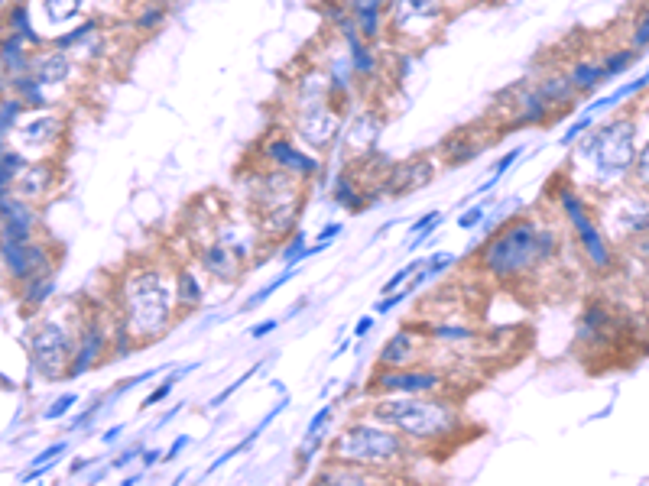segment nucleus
<instances>
[{
    "mask_svg": "<svg viewBox=\"0 0 649 486\" xmlns=\"http://www.w3.org/2000/svg\"><path fill=\"white\" fill-rule=\"evenodd\" d=\"M364 415L400 431L416 448L452 441L465 428V418H461L458 405L448 402L445 396H406V393L370 396Z\"/></svg>",
    "mask_w": 649,
    "mask_h": 486,
    "instance_id": "nucleus-1",
    "label": "nucleus"
},
{
    "mask_svg": "<svg viewBox=\"0 0 649 486\" xmlns=\"http://www.w3.org/2000/svg\"><path fill=\"white\" fill-rule=\"evenodd\" d=\"M121 318L137 337V344H153L172 331L179 318L176 289L163 266L140 263L121 279Z\"/></svg>",
    "mask_w": 649,
    "mask_h": 486,
    "instance_id": "nucleus-2",
    "label": "nucleus"
},
{
    "mask_svg": "<svg viewBox=\"0 0 649 486\" xmlns=\"http://www.w3.org/2000/svg\"><path fill=\"white\" fill-rule=\"evenodd\" d=\"M328 457L331 461L364 467L380 480H387L416 457V444L406 441L400 431L390 425H380L374 418L361 415L357 422H348L335 438L328 441Z\"/></svg>",
    "mask_w": 649,
    "mask_h": 486,
    "instance_id": "nucleus-3",
    "label": "nucleus"
},
{
    "mask_svg": "<svg viewBox=\"0 0 649 486\" xmlns=\"http://www.w3.org/2000/svg\"><path fill=\"white\" fill-rule=\"evenodd\" d=\"M536 234H539V221L533 214H520L513 221H503L494 234L484 240L478 266L484 269V276L494 282H516L526 279L529 273H536Z\"/></svg>",
    "mask_w": 649,
    "mask_h": 486,
    "instance_id": "nucleus-4",
    "label": "nucleus"
},
{
    "mask_svg": "<svg viewBox=\"0 0 649 486\" xmlns=\"http://www.w3.org/2000/svg\"><path fill=\"white\" fill-rule=\"evenodd\" d=\"M555 201H559L562 218L568 221V227H572L575 243L581 250V260H585L594 273H611L614 263H617L611 240H607V234L598 227V221H594V214L588 211V201L581 198L578 188L562 182L559 192H555Z\"/></svg>",
    "mask_w": 649,
    "mask_h": 486,
    "instance_id": "nucleus-5",
    "label": "nucleus"
},
{
    "mask_svg": "<svg viewBox=\"0 0 649 486\" xmlns=\"http://www.w3.org/2000/svg\"><path fill=\"white\" fill-rule=\"evenodd\" d=\"M445 23V0H387V36L400 46L432 43Z\"/></svg>",
    "mask_w": 649,
    "mask_h": 486,
    "instance_id": "nucleus-6",
    "label": "nucleus"
},
{
    "mask_svg": "<svg viewBox=\"0 0 649 486\" xmlns=\"http://www.w3.org/2000/svg\"><path fill=\"white\" fill-rule=\"evenodd\" d=\"M637 137H640V127H637V120H630V117H614L611 124L601 127L598 153L591 159L604 182H617V179H624V175H630L633 159H637Z\"/></svg>",
    "mask_w": 649,
    "mask_h": 486,
    "instance_id": "nucleus-7",
    "label": "nucleus"
},
{
    "mask_svg": "<svg viewBox=\"0 0 649 486\" xmlns=\"http://www.w3.org/2000/svg\"><path fill=\"white\" fill-rule=\"evenodd\" d=\"M341 124V107L331 101V94L293 104V133L315 153L331 150V143L341 137Z\"/></svg>",
    "mask_w": 649,
    "mask_h": 486,
    "instance_id": "nucleus-8",
    "label": "nucleus"
},
{
    "mask_svg": "<svg viewBox=\"0 0 649 486\" xmlns=\"http://www.w3.org/2000/svg\"><path fill=\"white\" fill-rule=\"evenodd\" d=\"M448 389V373L439 367H374L367 380V396H442Z\"/></svg>",
    "mask_w": 649,
    "mask_h": 486,
    "instance_id": "nucleus-9",
    "label": "nucleus"
},
{
    "mask_svg": "<svg viewBox=\"0 0 649 486\" xmlns=\"http://www.w3.org/2000/svg\"><path fill=\"white\" fill-rule=\"evenodd\" d=\"M254 156H257L260 162H267V166H273V169H283V172H289V175H296V179H302V182H312L315 175L322 172L319 156L306 153V150H302V146H299L293 137H289V133H283V130H270L267 137L257 140Z\"/></svg>",
    "mask_w": 649,
    "mask_h": 486,
    "instance_id": "nucleus-10",
    "label": "nucleus"
},
{
    "mask_svg": "<svg viewBox=\"0 0 649 486\" xmlns=\"http://www.w3.org/2000/svg\"><path fill=\"white\" fill-rule=\"evenodd\" d=\"M72 354H75V341H72L69 328H62L59 321L39 324L30 341V357H33V367L39 376L59 380L62 373H69Z\"/></svg>",
    "mask_w": 649,
    "mask_h": 486,
    "instance_id": "nucleus-11",
    "label": "nucleus"
},
{
    "mask_svg": "<svg viewBox=\"0 0 649 486\" xmlns=\"http://www.w3.org/2000/svg\"><path fill=\"white\" fill-rule=\"evenodd\" d=\"M439 175V156L435 153H413L403 162H393V169L383 182V195L387 198H406L429 188Z\"/></svg>",
    "mask_w": 649,
    "mask_h": 486,
    "instance_id": "nucleus-12",
    "label": "nucleus"
},
{
    "mask_svg": "<svg viewBox=\"0 0 649 486\" xmlns=\"http://www.w3.org/2000/svg\"><path fill=\"white\" fill-rule=\"evenodd\" d=\"M503 101H510V130L513 127H546L552 124V107L542 101V94L536 91L533 81H516L510 91H500Z\"/></svg>",
    "mask_w": 649,
    "mask_h": 486,
    "instance_id": "nucleus-13",
    "label": "nucleus"
},
{
    "mask_svg": "<svg viewBox=\"0 0 649 486\" xmlns=\"http://www.w3.org/2000/svg\"><path fill=\"white\" fill-rule=\"evenodd\" d=\"M481 127H484V120H478V124H468V127H458L455 133H448V137L435 146V156H439L442 166L455 169V166H468V162L478 159L487 150V143L494 140V137H484Z\"/></svg>",
    "mask_w": 649,
    "mask_h": 486,
    "instance_id": "nucleus-14",
    "label": "nucleus"
},
{
    "mask_svg": "<svg viewBox=\"0 0 649 486\" xmlns=\"http://www.w3.org/2000/svg\"><path fill=\"white\" fill-rule=\"evenodd\" d=\"M426 350H429L426 331L406 324V328H400L387 344L380 347L377 367H416V363H422L429 357Z\"/></svg>",
    "mask_w": 649,
    "mask_h": 486,
    "instance_id": "nucleus-15",
    "label": "nucleus"
},
{
    "mask_svg": "<svg viewBox=\"0 0 649 486\" xmlns=\"http://www.w3.org/2000/svg\"><path fill=\"white\" fill-rule=\"evenodd\" d=\"M0 256H4L10 276L20 279V282H30L36 276L52 273V260H49L46 247H39V243H33V240H26V243L0 240Z\"/></svg>",
    "mask_w": 649,
    "mask_h": 486,
    "instance_id": "nucleus-16",
    "label": "nucleus"
},
{
    "mask_svg": "<svg viewBox=\"0 0 649 486\" xmlns=\"http://www.w3.org/2000/svg\"><path fill=\"white\" fill-rule=\"evenodd\" d=\"M215 237H218L224 247H228L244 266H250V260H254L260 247H267V243H263V237H260V231H257L254 214H250V221H231V218H228V221H218Z\"/></svg>",
    "mask_w": 649,
    "mask_h": 486,
    "instance_id": "nucleus-17",
    "label": "nucleus"
},
{
    "mask_svg": "<svg viewBox=\"0 0 649 486\" xmlns=\"http://www.w3.org/2000/svg\"><path fill=\"white\" fill-rule=\"evenodd\" d=\"M335 33L341 36L344 56H348V62H351V69H354L357 81H374V78H377V72H380V59H377V49L370 46V43H367V39H364L361 33H357L354 20L341 23Z\"/></svg>",
    "mask_w": 649,
    "mask_h": 486,
    "instance_id": "nucleus-18",
    "label": "nucleus"
},
{
    "mask_svg": "<svg viewBox=\"0 0 649 486\" xmlns=\"http://www.w3.org/2000/svg\"><path fill=\"white\" fill-rule=\"evenodd\" d=\"M195 253H198V266H202V273H208L215 282H228V286H234V282L244 276V263L237 260V256L224 247L218 237L198 243Z\"/></svg>",
    "mask_w": 649,
    "mask_h": 486,
    "instance_id": "nucleus-19",
    "label": "nucleus"
},
{
    "mask_svg": "<svg viewBox=\"0 0 649 486\" xmlns=\"http://www.w3.org/2000/svg\"><path fill=\"white\" fill-rule=\"evenodd\" d=\"M62 117L59 114H33V117H23L17 120V127H13V140L20 143V150H46L52 146L59 137H62Z\"/></svg>",
    "mask_w": 649,
    "mask_h": 486,
    "instance_id": "nucleus-20",
    "label": "nucleus"
},
{
    "mask_svg": "<svg viewBox=\"0 0 649 486\" xmlns=\"http://www.w3.org/2000/svg\"><path fill=\"white\" fill-rule=\"evenodd\" d=\"M344 130V146H348L351 159L354 156H364L370 150H377V140H380V130H383V117L367 107V111H357L348 117V124H341Z\"/></svg>",
    "mask_w": 649,
    "mask_h": 486,
    "instance_id": "nucleus-21",
    "label": "nucleus"
},
{
    "mask_svg": "<svg viewBox=\"0 0 649 486\" xmlns=\"http://www.w3.org/2000/svg\"><path fill=\"white\" fill-rule=\"evenodd\" d=\"M533 85H536V91L542 94V101L552 107L555 117L568 114V111H572V107L581 101V94L575 91L572 81H568L565 69H552V72H546L542 78H536Z\"/></svg>",
    "mask_w": 649,
    "mask_h": 486,
    "instance_id": "nucleus-22",
    "label": "nucleus"
},
{
    "mask_svg": "<svg viewBox=\"0 0 649 486\" xmlns=\"http://www.w3.org/2000/svg\"><path fill=\"white\" fill-rule=\"evenodd\" d=\"M351 20L370 46L387 36V0H348Z\"/></svg>",
    "mask_w": 649,
    "mask_h": 486,
    "instance_id": "nucleus-23",
    "label": "nucleus"
},
{
    "mask_svg": "<svg viewBox=\"0 0 649 486\" xmlns=\"http://www.w3.org/2000/svg\"><path fill=\"white\" fill-rule=\"evenodd\" d=\"M104 350H108V331H104L101 324H88V328L82 331V341L75 344L69 376H75V380L78 376H85L104 357Z\"/></svg>",
    "mask_w": 649,
    "mask_h": 486,
    "instance_id": "nucleus-24",
    "label": "nucleus"
},
{
    "mask_svg": "<svg viewBox=\"0 0 649 486\" xmlns=\"http://www.w3.org/2000/svg\"><path fill=\"white\" fill-rule=\"evenodd\" d=\"M30 72L43 81V85H65V81H72L75 75V62L69 52L52 49V52H43V56L30 59Z\"/></svg>",
    "mask_w": 649,
    "mask_h": 486,
    "instance_id": "nucleus-25",
    "label": "nucleus"
},
{
    "mask_svg": "<svg viewBox=\"0 0 649 486\" xmlns=\"http://www.w3.org/2000/svg\"><path fill=\"white\" fill-rule=\"evenodd\" d=\"M52 188V166L49 162H30L13 179V192L23 201H39Z\"/></svg>",
    "mask_w": 649,
    "mask_h": 486,
    "instance_id": "nucleus-26",
    "label": "nucleus"
},
{
    "mask_svg": "<svg viewBox=\"0 0 649 486\" xmlns=\"http://www.w3.org/2000/svg\"><path fill=\"white\" fill-rule=\"evenodd\" d=\"M565 75L568 81L575 85V91L581 94V98H591L594 91H598L604 85V69H601V59H591V56H578L565 65Z\"/></svg>",
    "mask_w": 649,
    "mask_h": 486,
    "instance_id": "nucleus-27",
    "label": "nucleus"
},
{
    "mask_svg": "<svg viewBox=\"0 0 649 486\" xmlns=\"http://www.w3.org/2000/svg\"><path fill=\"white\" fill-rule=\"evenodd\" d=\"M172 289H176L179 315L195 312V308L202 305V299H205V286H202V279H198V273L192 266H179L176 269V276H172Z\"/></svg>",
    "mask_w": 649,
    "mask_h": 486,
    "instance_id": "nucleus-28",
    "label": "nucleus"
},
{
    "mask_svg": "<svg viewBox=\"0 0 649 486\" xmlns=\"http://www.w3.org/2000/svg\"><path fill=\"white\" fill-rule=\"evenodd\" d=\"M426 337H429V344H474L481 337L478 328H471V324H461V321H432L426 324Z\"/></svg>",
    "mask_w": 649,
    "mask_h": 486,
    "instance_id": "nucleus-29",
    "label": "nucleus"
},
{
    "mask_svg": "<svg viewBox=\"0 0 649 486\" xmlns=\"http://www.w3.org/2000/svg\"><path fill=\"white\" fill-rule=\"evenodd\" d=\"M614 328V315L611 308L601 305V302H591L585 312H581V321H578V334L588 337V341H598V337H607Z\"/></svg>",
    "mask_w": 649,
    "mask_h": 486,
    "instance_id": "nucleus-30",
    "label": "nucleus"
},
{
    "mask_svg": "<svg viewBox=\"0 0 649 486\" xmlns=\"http://www.w3.org/2000/svg\"><path fill=\"white\" fill-rule=\"evenodd\" d=\"M331 198L338 201V208H344V211H351V214H357V211H364L370 201H367V192L361 185H357V179L351 172H338V179H335V192H331Z\"/></svg>",
    "mask_w": 649,
    "mask_h": 486,
    "instance_id": "nucleus-31",
    "label": "nucleus"
},
{
    "mask_svg": "<svg viewBox=\"0 0 649 486\" xmlns=\"http://www.w3.org/2000/svg\"><path fill=\"white\" fill-rule=\"evenodd\" d=\"M640 59H643V52H637L633 46H617V49H611V52H604V56H601L604 81L627 75L633 65H640Z\"/></svg>",
    "mask_w": 649,
    "mask_h": 486,
    "instance_id": "nucleus-32",
    "label": "nucleus"
},
{
    "mask_svg": "<svg viewBox=\"0 0 649 486\" xmlns=\"http://www.w3.org/2000/svg\"><path fill=\"white\" fill-rule=\"evenodd\" d=\"M559 253H562V234L555 231V227H542L539 224V234H536V263L539 269L552 263V260H559Z\"/></svg>",
    "mask_w": 649,
    "mask_h": 486,
    "instance_id": "nucleus-33",
    "label": "nucleus"
},
{
    "mask_svg": "<svg viewBox=\"0 0 649 486\" xmlns=\"http://www.w3.org/2000/svg\"><path fill=\"white\" fill-rule=\"evenodd\" d=\"M442 221H445L442 211H429V214H422L416 224H409V250H419L422 243H429V237L439 231Z\"/></svg>",
    "mask_w": 649,
    "mask_h": 486,
    "instance_id": "nucleus-34",
    "label": "nucleus"
},
{
    "mask_svg": "<svg viewBox=\"0 0 649 486\" xmlns=\"http://www.w3.org/2000/svg\"><path fill=\"white\" fill-rule=\"evenodd\" d=\"M166 20H169V7L163 4V0H150V4H143V10L137 13L134 30L137 33H153V30H160Z\"/></svg>",
    "mask_w": 649,
    "mask_h": 486,
    "instance_id": "nucleus-35",
    "label": "nucleus"
},
{
    "mask_svg": "<svg viewBox=\"0 0 649 486\" xmlns=\"http://www.w3.org/2000/svg\"><path fill=\"white\" fill-rule=\"evenodd\" d=\"M85 10V0H43V13H46V20L49 23H72L78 13Z\"/></svg>",
    "mask_w": 649,
    "mask_h": 486,
    "instance_id": "nucleus-36",
    "label": "nucleus"
},
{
    "mask_svg": "<svg viewBox=\"0 0 649 486\" xmlns=\"http://www.w3.org/2000/svg\"><path fill=\"white\" fill-rule=\"evenodd\" d=\"M296 269H299V266H293V263H289V266H286V269H283V273H280V276H276L273 282H267V286H263V289H257V292H254V295H250V299L244 302V312H254V308H260V305H263V302H267V299H273V295H276V292H280V289L286 286V282H289V279H293V276H296Z\"/></svg>",
    "mask_w": 649,
    "mask_h": 486,
    "instance_id": "nucleus-37",
    "label": "nucleus"
},
{
    "mask_svg": "<svg viewBox=\"0 0 649 486\" xmlns=\"http://www.w3.org/2000/svg\"><path fill=\"white\" fill-rule=\"evenodd\" d=\"M520 156H523V146H513L510 153H503V156H500V159L494 162V166H490V179H487V182H484V185L478 188V195H487L490 188H494V185H497V182L503 179V175H507V172H510V169L516 166V159H520Z\"/></svg>",
    "mask_w": 649,
    "mask_h": 486,
    "instance_id": "nucleus-38",
    "label": "nucleus"
},
{
    "mask_svg": "<svg viewBox=\"0 0 649 486\" xmlns=\"http://www.w3.org/2000/svg\"><path fill=\"white\" fill-rule=\"evenodd\" d=\"M627 46H633L637 52H646L649 49V4L637 10V17H633V26L627 33Z\"/></svg>",
    "mask_w": 649,
    "mask_h": 486,
    "instance_id": "nucleus-39",
    "label": "nucleus"
},
{
    "mask_svg": "<svg viewBox=\"0 0 649 486\" xmlns=\"http://www.w3.org/2000/svg\"><path fill=\"white\" fill-rule=\"evenodd\" d=\"M52 289H56V279H52V273L49 276H36V279H30L26 282V305H43L49 295H52Z\"/></svg>",
    "mask_w": 649,
    "mask_h": 486,
    "instance_id": "nucleus-40",
    "label": "nucleus"
},
{
    "mask_svg": "<svg viewBox=\"0 0 649 486\" xmlns=\"http://www.w3.org/2000/svg\"><path fill=\"white\" fill-rule=\"evenodd\" d=\"M490 205H494V198H484V201H478V205L465 208V211L458 214L455 224L461 227V231H474V227L487 221V208H490Z\"/></svg>",
    "mask_w": 649,
    "mask_h": 486,
    "instance_id": "nucleus-41",
    "label": "nucleus"
},
{
    "mask_svg": "<svg viewBox=\"0 0 649 486\" xmlns=\"http://www.w3.org/2000/svg\"><path fill=\"white\" fill-rule=\"evenodd\" d=\"M630 179H633V185L640 188V192L649 195V143L637 150V159H633V169H630Z\"/></svg>",
    "mask_w": 649,
    "mask_h": 486,
    "instance_id": "nucleus-42",
    "label": "nucleus"
},
{
    "mask_svg": "<svg viewBox=\"0 0 649 486\" xmlns=\"http://www.w3.org/2000/svg\"><path fill=\"white\" fill-rule=\"evenodd\" d=\"M179 380H182V373H179V370H176V373H169V380H163V383L156 386L147 399L140 402V412H147V409H153V405H160L163 399H169V396H172V389H176V383H179Z\"/></svg>",
    "mask_w": 649,
    "mask_h": 486,
    "instance_id": "nucleus-43",
    "label": "nucleus"
},
{
    "mask_svg": "<svg viewBox=\"0 0 649 486\" xmlns=\"http://www.w3.org/2000/svg\"><path fill=\"white\" fill-rule=\"evenodd\" d=\"M283 260H286V266H289V263H293V266L306 263V234L296 231L293 237H289L286 250H283Z\"/></svg>",
    "mask_w": 649,
    "mask_h": 486,
    "instance_id": "nucleus-44",
    "label": "nucleus"
},
{
    "mask_svg": "<svg viewBox=\"0 0 649 486\" xmlns=\"http://www.w3.org/2000/svg\"><path fill=\"white\" fill-rule=\"evenodd\" d=\"M331 415H335V405H322V409L312 415V422L306 425V441L322 438V435H325V428H328V422H331Z\"/></svg>",
    "mask_w": 649,
    "mask_h": 486,
    "instance_id": "nucleus-45",
    "label": "nucleus"
},
{
    "mask_svg": "<svg viewBox=\"0 0 649 486\" xmlns=\"http://www.w3.org/2000/svg\"><path fill=\"white\" fill-rule=\"evenodd\" d=\"M257 373H260V363H257V367H250V370H247L244 376H237V380H234V383H231L228 389H221V393H218L215 399H211L208 405H211V409H221V405H224V402H228V399H231V396L237 393V389H241V386L247 383V380H254V376H257Z\"/></svg>",
    "mask_w": 649,
    "mask_h": 486,
    "instance_id": "nucleus-46",
    "label": "nucleus"
},
{
    "mask_svg": "<svg viewBox=\"0 0 649 486\" xmlns=\"http://www.w3.org/2000/svg\"><path fill=\"white\" fill-rule=\"evenodd\" d=\"M406 299H409V292H406L403 286L396 289V292H390V295H380V302H374V315H377V318L390 315L393 308H400V305H403Z\"/></svg>",
    "mask_w": 649,
    "mask_h": 486,
    "instance_id": "nucleus-47",
    "label": "nucleus"
},
{
    "mask_svg": "<svg viewBox=\"0 0 649 486\" xmlns=\"http://www.w3.org/2000/svg\"><path fill=\"white\" fill-rule=\"evenodd\" d=\"M455 263H458L455 253H432V256H429V266H426V276H429V279L442 276L445 269H452Z\"/></svg>",
    "mask_w": 649,
    "mask_h": 486,
    "instance_id": "nucleus-48",
    "label": "nucleus"
},
{
    "mask_svg": "<svg viewBox=\"0 0 649 486\" xmlns=\"http://www.w3.org/2000/svg\"><path fill=\"white\" fill-rule=\"evenodd\" d=\"M591 127H594V114H591V111H585V114H581V117L575 120L572 127H568V130L562 133V146H572V143L581 137V133L591 130Z\"/></svg>",
    "mask_w": 649,
    "mask_h": 486,
    "instance_id": "nucleus-49",
    "label": "nucleus"
},
{
    "mask_svg": "<svg viewBox=\"0 0 649 486\" xmlns=\"http://www.w3.org/2000/svg\"><path fill=\"white\" fill-rule=\"evenodd\" d=\"M163 370H166V367H153V370H143V373H137V376H130L127 383H121V386H114V389H111V396H114V399H117V396H124L127 389H134V386H140V383L153 380V376H160Z\"/></svg>",
    "mask_w": 649,
    "mask_h": 486,
    "instance_id": "nucleus-50",
    "label": "nucleus"
},
{
    "mask_svg": "<svg viewBox=\"0 0 649 486\" xmlns=\"http://www.w3.org/2000/svg\"><path fill=\"white\" fill-rule=\"evenodd\" d=\"M75 402H78V396H75V393H65V396H59L56 402L49 405V409L43 412V418H49V422H52V418H62V415H69Z\"/></svg>",
    "mask_w": 649,
    "mask_h": 486,
    "instance_id": "nucleus-51",
    "label": "nucleus"
},
{
    "mask_svg": "<svg viewBox=\"0 0 649 486\" xmlns=\"http://www.w3.org/2000/svg\"><path fill=\"white\" fill-rule=\"evenodd\" d=\"M65 451H69V441H56V444H49V448L33 461V467H52V464H56V457L65 454Z\"/></svg>",
    "mask_w": 649,
    "mask_h": 486,
    "instance_id": "nucleus-52",
    "label": "nucleus"
},
{
    "mask_svg": "<svg viewBox=\"0 0 649 486\" xmlns=\"http://www.w3.org/2000/svg\"><path fill=\"white\" fill-rule=\"evenodd\" d=\"M341 231H344V224H328V227H322V231H319V240H315V243H322V247H331V243L341 237Z\"/></svg>",
    "mask_w": 649,
    "mask_h": 486,
    "instance_id": "nucleus-53",
    "label": "nucleus"
},
{
    "mask_svg": "<svg viewBox=\"0 0 649 486\" xmlns=\"http://www.w3.org/2000/svg\"><path fill=\"white\" fill-rule=\"evenodd\" d=\"M189 444H192V438H189V435H182V438H176V441H172V448H169V451H163V464L176 461V457H179V454H182L185 448H189Z\"/></svg>",
    "mask_w": 649,
    "mask_h": 486,
    "instance_id": "nucleus-54",
    "label": "nucleus"
},
{
    "mask_svg": "<svg viewBox=\"0 0 649 486\" xmlns=\"http://www.w3.org/2000/svg\"><path fill=\"white\" fill-rule=\"evenodd\" d=\"M374 318H377V315L370 312V315H364V318H357V321H354V331H351V334L357 337V341H361V337H367L370 331H374Z\"/></svg>",
    "mask_w": 649,
    "mask_h": 486,
    "instance_id": "nucleus-55",
    "label": "nucleus"
},
{
    "mask_svg": "<svg viewBox=\"0 0 649 486\" xmlns=\"http://www.w3.org/2000/svg\"><path fill=\"white\" fill-rule=\"evenodd\" d=\"M276 328H280V321H276V318H267V321H260V324H254V328H250V337H254V341H260V337L273 334Z\"/></svg>",
    "mask_w": 649,
    "mask_h": 486,
    "instance_id": "nucleus-56",
    "label": "nucleus"
},
{
    "mask_svg": "<svg viewBox=\"0 0 649 486\" xmlns=\"http://www.w3.org/2000/svg\"><path fill=\"white\" fill-rule=\"evenodd\" d=\"M140 451H143V448H130V451H124L121 457H114V461H111V470H124V467H130V464H134V457H137Z\"/></svg>",
    "mask_w": 649,
    "mask_h": 486,
    "instance_id": "nucleus-57",
    "label": "nucleus"
},
{
    "mask_svg": "<svg viewBox=\"0 0 649 486\" xmlns=\"http://www.w3.org/2000/svg\"><path fill=\"white\" fill-rule=\"evenodd\" d=\"M140 464H143V474H147L150 467H156V464H163V451H156V448H150V451H143V457H140Z\"/></svg>",
    "mask_w": 649,
    "mask_h": 486,
    "instance_id": "nucleus-58",
    "label": "nucleus"
},
{
    "mask_svg": "<svg viewBox=\"0 0 649 486\" xmlns=\"http://www.w3.org/2000/svg\"><path fill=\"white\" fill-rule=\"evenodd\" d=\"M182 405H185V402H182ZM182 405H176V409H169V412H163V415H160V422H156V425H153V431H160V428H166V425L172 422V418H176V415L182 412Z\"/></svg>",
    "mask_w": 649,
    "mask_h": 486,
    "instance_id": "nucleus-59",
    "label": "nucleus"
},
{
    "mask_svg": "<svg viewBox=\"0 0 649 486\" xmlns=\"http://www.w3.org/2000/svg\"><path fill=\"white\" fill-rule=\"evenodd\" d=\"M121 435H124V425H114V428H108V431H104V444L117 441V438H121Z\"/></svg>",
    "mask_w": 649,
    "mask_h": 486,
    "instance_id": "nucleus-60",
    "label": "nucleus"
},
{
    "mask_svg": "<svg viewBox=\"0 0 649 486\" xmlns=\"http://www.w3.org/2000/svg\"><path fill=\"white\" fill-rule=\"evenodd\" d=\"M637 253L643 256V260H649V231L640 237V243H637Z\"/></svg>",
    "mask_w": 649,
    "mask_h": 486,
    "instance_id": "nucleus-61",
    "label": "nucleus"
},
{
    "mask_svg": "<svg viewBox=\"0 0 649 486\" xmlns=\"http://www.w3.org/2000/svg\"><path fill=\"white\" fill-rule=\"evenodd\" d=\"M137 483H140V474H130V477H124L121 486H137Z\"/></svg>",
    "mask_w": 649,
    "mask_h": 486,
    "instance_id": "nucleus-62",
    "label": "nucleus"
},
{
    "mask_svg": "<svg viewBox=\"0 0 649 486\" xmlns=\"http://www.w3.org/2000/svg\"><path fill=\"white\" fill-rule=\"evenodd\" d=\"M474 4H487V7H500V4H507V0H474Z\"/></svg>",
    "mask_w": 649,
    "mask_h": 486,
    "instance_id": "nucleus-63",
    "label": "nucleus"
}]
</instances>
